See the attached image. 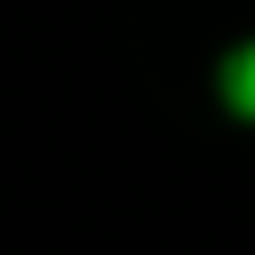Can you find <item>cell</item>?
<instances>
[{
    "label": "cell",
    "instance_id": "6da1fadb",
    "mask_svg": "<svg viewBox=\"0 0 255 255\" xmlns=\"http://www.w3.org/2000/svg\"><path fill=\"white\" fill-rule=\"evenodd\" d=\"M223 96H231V112H247V120H255V40L223 64Z\"/></svg>",
    "mask_w": 255,
    "mask_h": 255
}]
</instances>
